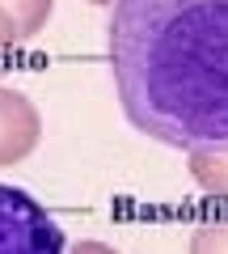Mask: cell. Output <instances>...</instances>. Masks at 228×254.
I'll use <instances>...</instances> for the list:
<instances>
[{
  "instance_id": "277c9868",
  "label": "cell",
  "mask_w": 228,
  "mask_h": 254,
  "mask_svg": "<svg viewBox=\"0 0 228 254\" xmlns=\"http://www.w3.org/2000/svg\"><path fill=\"white\" fill-rule=\"evenodd\" d=\"M186 170L199 190L228 199V148H194V153H186Z\"/></svg>"
},
{
  "instance_id": "8992f818",
  "label": "cell",
  "mask_w": 228,
  "mask_h": 254,
  "mask_svg": "<svg viewBox=\"0 0 228 254\" xmlns=\"http://www.w3.org/2000/svg\"><path fill=\"white\" fill-rule=\"evenodd\" d=\"M190 254H228V220H207L194 229Z\"/></svg>"
},
{
  "instance_id": "ba28073f",
  "label": "cell",
  "mask_w": 228,
  "mask_h": 254,
  "mask_svg": "<svg viewBox=\"0 0 228 254\" xmlns=\"http://www.w3.org/2000/svg\"><path fill=\"white\" fill-rule=\"evenodd\" d=\"M68 254H119V250L106 242H76V246H68Z\"/></svg>"
},
{
  "instance_id": "6da1fadb",
  "label": "cell",
  "mask_w": 228,
  "mask_h": 254,
  "mask_svg": "<svg viewBox=\"0 0 228 254\" xmlns=\"http://www.w3.org/2000/svg\"><path fill=\"white\" fill-rule=\"evenodd\" d=\"M123 115L165 148H228V0H114L106 21Z\"/></svg>"
},
{
  "instance_id": "3957f363",
  "label": "cell",
  "mask_w": 228,
  "mask_h": 254,
  "mask_svg": "<svg viewBox=\"0 0 228 254\" xmlns=\"http://www.w3.org/2000/svg\"><path fill=\"white\" fill-rule=\"evenodd\" d=\"M43 140V115L21 89L0 85V170L26 161Z\"/></svg>"
},
{
  "instance_id": "52a82bcc",
  "label": "cell",
  "mask_w": 228,
  "mask_h": 254,
  "mask_svg": "<svg viewBox=\"0 0 228 254\" xmlns=\"http://www.w3.org/2000/svg\"><path fill=\"white\" fill-rule=\"evenodd\" d=\"M13 47H21V34H17V26H13L9 9L0 4V55H4V51H13Z\"/></svg>"
},
{
  "instance_id": "9c48e42d",
  "label": "cell",
  "mask_w": 228,
  "mask_h": 254,
  "mask_svg": "<svg viewBox=\"0 0 228 254\" xmlns=\"http://www.w3.org/2000/svg\"><path fill=\"white\" fill-rule=\"evenodd\" d=\"M89 4H114V0H89Z\"/></svg>"
},
{
  "instance_id": "7a4b0ae2",
  "label": "cell",
  "mask_w": 228,
  "mask_h": 254,
  "mask_svg": "<svg viewBox=\"0 0 228 254\" xmlns=\"http://www.w3.org/2000/svg\"><path fill=\"white\" fill-rule=\"evenodd\" d=\"M0 254H68L64 229L30 190L0 182Z\"/></svg>"
},
{
  "instance_id": "5b68a950",
  "label": "cell",
  "mask_w": 228,
  "mask_h": 254,
  "mask_svg": "<svg viewBox=\"0 0 228 254\" xmlns=\"http://www.w3.org/2000/svg\"><path fill=\"white\" fill-rule=\"evenodd\" d=\"M0 4L9 9V17H13V26H17L21 43L38 38V34H43V26L51 21V13H55V0H0Z\"/></svg>"
}]
</instances>
